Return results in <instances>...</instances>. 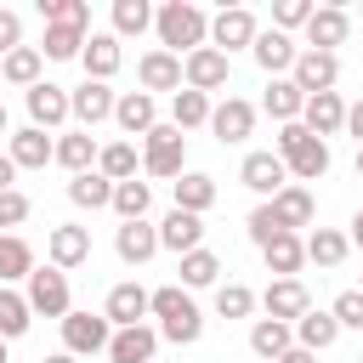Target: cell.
<instances>
[{
  "label": "cell",
  "instance_id": "6da1fadb",
  "mask_svg": "<svg viewBox=\"0 0 363 363\" xmlns=\"http://www.w3.org/2000/svg\"><path fill=\"white\" fill-rule=\"evenodd\" d=\"M153 34H159V51L187 57V51L210 45V11L193 6V0H164V6L153 11Z\"/></svg>",
  "mask_w": 363,
  "mask_h": 363
},
{
  "label": "cell",
  "instance_id": "7a4b0ae2",
  "mask_svg": "<svg viewBox=\"0 0 363 363\" xmlns=\"http://www.w3.org/2000/svg\"><path fill=\"white\" fill-rule=\"evenodd\" d=\"M147 312L159 318V340H170V346H193V340L204 335V312H199V301H193L182 284L147 289Z\"/></svg>",
  "mask_w": 363,
  "mask_h": 363
},
{
  "label": "cell",
  "instance_id": "3957f363",
  "mask_svg": "<svg viewBox=\"0 0 363 363\" xmlns=\"http://www.w3.org/2000/svg\"><path fill=\"white\" fill-rule=\"evenodd\" d=\"M272 153L284 159V170L295 176V187L329 176V142H318L301 119H295V125H278V147H272Z\"/></svg>",
  "mask_w": 363,
  "mask_h": 363
},
{
  "label": "cell",
  "instance_id": "277c9868",
  "mask_svg": "<svg viewBox=\"0 0 363 363\" xmlns=\"http://www.w3.org/2000/svg\"><path fill=\"white\" fill-rule=\"evenodd\" d=\"M142 170L159 176V182H176V176L187 170V136H182L176 125H153V130L142 136Z\"/></svg>",
  "mask_w": 363,
  "mask_h": 363
},
{
  "label": "cell",
  "instance_id": "5b68a950",
  "mask_svg": "<svg viewBox=\"0 0 363 363\" xmlns=\"http://www.w3.org/2000/svg\"><path fill=\"white\" fill-rule=\"evenodd\" d=\"M23 301H28V312L34 318H68L74 312V295H68V272H57V267H34L28 272V289H23Z\"/></svg>",
  "mask_w": 363,
  "mask_h": 363
},
{
  "label": "cell",
  "instance_id": "8992f818",
  "mask_svg": "<svg viewBox=\"0 0 363 363\" xmlns=\"http://www.w3.org/2000/svg\"><path fill=\"white\" fill-rule=\"evenodd\" d=\"M255 34H261V23H255V11H250V6H221V11L210 17V45H216L221 57L250 51V45H255Z\"/></svg>",
  "mask_w": 363,
  "mask_h": 363
},
{
  "label": "cell",
  "instance_id": "52a82bcc",
  "mask_svg": "<svg viewBox=\"0 0 363 363\" xmlns=\"http://www.w3.org/2000/svg\"><path fill=\"white\" fill-rule=\"evenodd\" d=\"M108 340H113V323L102 312H68L62 318V352L68 357H96V352H108Z\"/></svg>",
  "mask_w": 363,
  "mask_h": 363
},
{
  "label": "cell",
  "instance_id": "ba28073f",
  "mask_svg": "<svg viewBox=\"0 0 363 363\" xmlns=\"http://www.w3.org/2000/svg\"><path fill=\"white\" fill-rule=\"evenodd\" d=\"M113 102H119L113 85H102V79H79V85L68 91V119H79V130H96L102 119H113Z\"/></svg>",
  "mask_w": 363,
  "mask_h": 363
},
{
  "label": "cell",
  "instance_id": "9c48e42d",
  "mask_svg": "<svg viewBox=\"0 0 363 363\" xmlns=\"http://www.w3.org/2000/svg\"><path fill=\"white\" fill-rule=\"evenodd\" d=\"M85 261H91V227L62 221V227H51V233H45V267L74 272V267H85Z\"/></svg>",
  "mask_w": 363,
  "mask_h": 363
},
{
  "label": "cell",
  "instance_id": "30bf717a",
  "mask_svg": "<svg viewBox=\"0 0 363 363\" xmlns=\"http://www.w3.org/2000/svg\"><path fill=\"white\" fill-rule=\"evenodd\" d=\"M227 79H233V62H227L216 45H199V51L182 57V85H187V91H204V96H210V91H221Z\"/></svg>",
  "mask_w": 363,
  "mask_h": 363
},
{
  "label": "cell",
  "instance_id": "8fae6325",
  "mask_svg": "<svg viewBox=\"0 0 363 363\" xmlns=\"http://www.w3.org/2000/svg\"><path fill=\"white\" fill-rule=\"evenodd\" d=\"M238 182L267 204L278 187H289V170H284V159L272 153V147H255V153H244V164H238Z\"/></svg>",
  "mask_w": 363,
  "mask_h": 363
},
{
  "label": "cell",
  "instance_id": "7c38bea8",
  "mask_svg": "<svg viewBox=\"0 0 363 363\" xmlns=\"http://www.w3.org/2000/svg\"><path fill=\"white\" fill-rule=\"evenodd\" d=\"M255 306H261L267 318H278V323H295L301 312H312V295H306L301 278H272V284L255 295Z\"/></svg>",
  "mask_w": 363,
  "mask_h": 363
},
{
  "label": "cell",
  "instance_id": "4fadbf2b",
  "mask_svg": "<svg viewBox=\"0 0 363 363\" xmlns=\"http://www.w3.org/2000/svg\"><path fill=\"white\" fill-rule=\"evenodd\" d=\"M250 57H255V68H261L267 79H289V68H295L301 45H295L289 34H278V28H261V34H255V45H250Z\"/></svg>",
  "mask_w": 363,
  "mask_h": 363
},
{
  "label": "cell",
  "instance_id": "5bb4252c",
  "mask_svg": "<svg viewBox=\"0 0 363 363\" xmlns=\"http://www.w3.org/2000/svg\"><path fill=\"white\" fill-rule=\"evenodd\" d=\"M210 130H216V142H221V147L250 142V130H255V102H244V96L216 102V108H210Z\"/></svg>",
  "mask_w": 363,
  "mask_h": 363
},
{
  "label": "cell",
  "instance_id": "9a60e30c",
  "mask_svg": "<svg viewBox=\"0 0 363 363\" xmlns=\"http://www.w3.org/2000/svg\"><path fill=\"white\" fill-rule=\"evenodd\" d=\"M346 34H352L346 6H318V11L306 17V45H301V51H329V57H335V45H346Z\"/></svg>",
  "mask_w": 363,
  "mask_h": 363
},
{
  "label": "cell",
  "instance_id": "2e32d148",
  "mask_svg": "<svg viewBox=\"0 0 363 363\" xmlns=\"http://www.w3.org/2000/svg\"><path fill=\"white\" fill-rule=\"evenodd\" d=\"M289 79H295V91H301V96L335 91V79H340V57H329V51H301V57H295V68H289Z\"/></svg>",
  "mask_w": 363,
  "mask_h": 363
},
{
  "label": "cell",
  "instance_id": "e0dca14e",
  "mask_svg": "<svg viewBox=\"0 0 363 363\" xmlns=\"http://www.w3.org/2000/svg\"><path fill=\"white\" fill-rule=\"evenodd\" d=\"M301 125H306L318 142L340 136V130H346V96H340V91H318V96H306V108H301Z\"/></svg>",
  "mask_w": 363,
  "mask_h": 363
},
{
  "label": "cell",
  "instance_id": "ac0fdd59",
  "mask_svg": "<svg viewBox=\"0 0 363 363\" xmlns=\"http://www.w3.org/2000/svg\"><path fill=\"white\" fill-rule=\"evenodd\" d=\"M113 255H119L125 267H147V261L159 255V227H153V221H119V227H113Z\"/></svg>",
  "mask_w": 363,
  "mask_h": 363
},
{
  "label": "cell",
  "instance_id": "d6986e66",
  "mask_svg": "<svg viewBox=\"0 0 363 363\" xmlns=\"http://www.w3.org/2000/svg\"><path fill=\"white\" fill-rule=\"evenodd\" d=\"M23 102H28V125L34 130H57L68 119V91L51 85V79H40L34 91H23Z\"/></svg>",
  "mask_w": 363,
  "mask_h": 363
},
{
  "label": "cell",
  "instance_id": "ffe728a7",
  "mask_svg": "<svg viewBox=\"0 0 363 363\" xmlns=\"http://www.w3.org/2000/svg\"><path fill=\"white\" fill-rule=\"evenodd\" d=\"M113 125L125 130V136H147L153 125H159V102L147 96V91H119V102H113Z\"/></svg>",
  "mask_w": 363,
  "mask_h": 363
},
{
  "label": "cell",
  "instance_id": "44dd1931",
  "mask_svg": "<svg viewBox=\"0 0 363 363\" xmlns=\"http://www.w3.org/2000/svg\"><path fill=\"white\" fill-rule=\"evenodd\" d=\"M267 210L278 216V227L284 233H301V227H312V216H318V204H312V187H278L272 199H267Z\"/></svg>",
  "mask_w": 363,
  "mask_h": 363
},
{
  "label": "cell",
  "instance_id": "7402d4cb",
  "mask_svg": "<svg viewBox=\"0 0 363 363\" xmlns=\"http://www.w3.org/2000/svg\"><path fill=\"white\" fill-rule=\"evenodd\" d=\"M153 357H159V329H147V323L113 329V340H108V363H153Z\"/></svg>",
  "mask_w": 363,
  "mask_h": 363
},
{
  "label": "cell",
  "instance_id": "603a6c76",
  "mask_svg": "<svg viewBox=\"0 0 363 363\" xmlns=\"http://www.w3.org/2000/svg\"><path fill=\"white\" fill-rule=\"evenodd\" d=\"M119 62H125V45L113 40V34H85V51H79V68H85V79H113L119 74Z\"/></svg>",
  "mask_w": 363,
  "mask_h": 363
},
{
  "label": "cell",
  "instance_id": "cb8c5ba5",
  "mask_svg": "<svg viewBox=\"0 0 363 363\" xmlns=\"http://www.w3.org/2000/svg\"><path fill=\"white\" fill-rule=\"evenodd\" d=\"M136 79H142V91L153 96V91H182V57H170V51H142V62H136Z\"/></svg>",
  "mask_w": 363,
  "mask_h": 363
},
{
  "label": "cell",
  "instance_id": "d4e9b609",
  "mask_svg": "<svg viewBox=\"0 0 363 363\" xmlns=\"http://www.w3.org/2000/svg\"><path fill=\"white\" fill-rule=\"evenodd\" d=\"M204 244V216H187V210H170L164 221H159V250H170L176 261L187 255V250H199Z\"/></svg>",
  "mask_w": 363,
  "mask_h": 363
},
{
  "label": "cell",
  "instance_id": "484cf974",
  "mask_svg": "<svg viewBox=\"0 0 363 363\" xmlns=\"http://www.w3.org/2000/svg\"><path fill=\"white\" fill-rule=\"evenodd\" d=\"M51 147H57V136H45V130H34V125L11 130V142H6V153H11L17 170H45V164H51Z\"/></svg>",
  "mask_w": 363,
  "mask_h": 363
},
{
  "label": "cell",
  "instance_id": "4316f807",
  "mask_svg": "<svg viewBox=\"0 0 363 363\" xmlns=\"http://www.w3.org/2000/svg\"><path fill=\"white\" fill-rule=\"evenodd\" d=\"M51 164H62L68 176L96 170V136H91V130H62L57 147H51Z\"/></svg>",
  "mask_w": 363,
  "mask_h": 363
},
{
  "label": "cell",
  "instance_id": "83f0119b",
  "mask_svg": "<svg viewBox=\"0 0 363 363\" xmlns=\"http://www.w3.org/2000/svg\"><path fill=\"white\" fill-rule=\"evenodd\" d=\"M170 210H187V216H204L210 204H216V176H204V170H182L176 182H170Z\"/></svg>",
  "mask_w": 363,
  "mask_h": 363
},
{
  "label": "cell",
  "instance_id": "f1b7e54d",
  "mask_svg": "<svg viewBox=\"0 0 363 363\" xmlns=\"http://www.w3.org/2000/svg\"><path fill=\"white\" fill-rule=\"evenodd\" d=\"M102 318H108L113 329L142 323V318H147V289H142V284H113L108 301H102Z\"/></svg>",
  "mask_w": 363,
  "mask_h": 363
},
{
  "label": "cell",
  "instance_id": "f546056e",
  "mask_svg": "<svg viewBox=\"0 0 363 363\" xmlns=\"http://www.w3.org/2000/svg\"><path fill=\"white\" fill-rule=\"evenodd\" d=\"M0 79L17 85V91H34V85L45 79V57H40V45H17V51H6V57H0Z\"/></svg>",
  "mask_w": 363,
  "mask_h": 363
},
{
  "label": "cell",
  "instance_id": "4dcf8cb0",
  "mask_svg": "<svg viewBox=\"0 0 363 363\" xmlns=\"http://www.w3.org/2000/svg\"><path fill=\"white\" fill-rule=\"evenodd\" d=\"M176 272H182V289H187V295H193V289H216V284H221V255L199 244V250H187V255L176 261Z\"/></svg>",
  "mask_w": 363,
  "mask_h": 363
},
{
  "label": "cell",
  "instance_id": "1f68e13d",
  "mask_svg": "<svg viewBox=\"0 0 363 363\" xmlns=\"http://www.w3.org/2000/svg\"><path fill=\"white\" fill-rule=\"evenodd\" d=\"M289 329H295V346H301V352H329V346L340 340V323H335L329 312H318V306H312V312H301Z\"/></svg>",
  "mask_w": 363,
  "mask_h": 363
},
{
  "label": "cell",
  "instance_id": "d6a6232c",
  "mask_svg": "<svg viewBox=\"0 0 363 363\" xmlns=\"http://www.w3.org/2000/svg\"><path fill=\"white\" fill-rule=\"evenodd\" d=\"M289 346H295V329H289V323H278V318H255V323H250V352H255V357L278 363Z\"/></svg>",
  "mask_w": 363,
  "mask_h": 363
},
{
  "label": "cell",
  "instance_id": "836d02e7",
  "mask_svg": "<svg viewBox=\"0 0 363 363\" xmlns=\"http://www.w3.org/2000/svg\"><path fill=\"white\" fill-rule=\"evenodd\" d=\"M28 272H34V244L17 238V233H0V284L6 289L11 284H28Z\"/></svg>",
  "mask_w": 363,
  "mask_h": 363
},
{
  "label": "cell",
  "instance_id": "e575fe53",
  "mask_svg": "<svg viewBox=\"0 0 363 363\" xmlns=\"http://www.w3.org/2000/svg\"><path fill=\"white\" fill-rule=\"evenodd\" d=\"M301 244H306V261H318V267H340V261L352 255V238H346L340 227H312Z\"/></svg>",
  "mask_w": 363,
  "mask_h": 363
},
{
  "label": "cell",
  "instance_id": "d590c367",
  "mask_svg": "<svg viewBox=\"0 0 363 363\" xmlns=\"http://www.w3.org/2000/svg\"><path fill=\"white\" fill-rule=\"evenodd\" d=\"M261 255H267V272H272V278H295V272L306 267V244H301V233H278Z\"/></svg>",
  "mask_w": 363,
  "mask_h": 363
},
{
  "label": "cell",
  "instance_id": "8d00e7d4",
  "mask_svg": "<svg viewBox=\"0 0 363 363\" xmlns=\"http://www.w3.org/2000/svg\"><path fill=\"white\" fill-rule=\"evenodd\" d=\"M210 108H216V102H210L204 91H187V85H182V91L170 96V125H176V130L187 136V130H199V125H210Z\"/></svg>",
  "mask_w": 363,
  "mask_h": 363
},
{
  "label": "cell",
  "instance_id": "74e56055",
  "mask_svg": "<svg viewBox=\"0 0 363 363\" xmlns=\"http://www.w3.org/2000/svg\"><path fill=\"white\" fill-rule=\"evenodd\" d=\"M261 108H267L278 125H295V119H301V108H306V96L295 91V79H267V96H261Z\"/></svg>",
  "mask_w": 363,
  "mask_h": 363
},
{
  "label": "cell",
  "instance_id": "f35d334b",
  "mask_svg": "<svg viewBox=\"0 0 363 363\" xmlns=\"http://www.w3.org/2000/svg\"><path fill=\"white\" fill-rule=\"evenodd\" d=\"M96 170H102L108 182H130V176L142 170L136 142H108V147H96Z\"/></svg>",
  "mask_w": 363,
  "mask_h": 363
},
{
  "label": "cell",
  "instance_id": "ab89813d",
  "mask_svg": "<svg viewBox=\"0 0 363 363\" xmlns=\"http://www.w3.org/2000/svg\"><path fill=\"white\" fill-rule=\"evenodd\" d=\"M68 199H74L79 210H108V204H113V182H108L102 170H85V176H68Z\"/></svg>",
  "mask_w": 363,
  "mask_h": 363
},
{
  "label": "cell",
  "instance_id": "60d3db41",
  "mask_svg": "<svg viewBox=\"0 0 363 363\" xmlns=\"http://www.w3.org/2000/svg\"><path fill=\"white\" fill-rule=\"evenodd\" d=\"M147 204H153V187H147V182H136V176H130V182H113V204H108V210H113L119 221H147Z\"/></svg>",
  "mask_w": 363,
  "mask_h": 363
},
{
  "label": "cell",
  "instance_id": "b9f144b4",
  "mask_svg": "<svg viewBox=\"0 0 363 363\" xmlns=\"http://www.w3.org/2000/svg\"><path fill=\"white\" fill-rule=\"evenodd\" d=\"M153 28V6L147 0H113V40H136V34H147Z\"/></svg>",
  "mask_w": 363,
  "mask_h": 363
},
{
  "label": "cell",
  "instance_id": "7bdbcfd3",
  "mask_svg": "<svg viewBox=\"0 0 363 363\" xmlns=\"http://www.w3.org/2000/svg\"><path fill=\"white\" fill-rule=\"evenodd\" d=\"M28 323H34L28 301H23L17 289H6V284H0V340H6V346H11V340H23V335H28Z\"/></svg>",
  "mask_w": 363,
  "mask_h": 363
},
{
  "label": "cell",
  "instance_id": "ee69618b",
  "mask_svg": "<svg viewBox=\"0 0 363 363\" xmlns=\"http://www.w3.org/2000/svg\"><path fill=\"white\" fill-rule=\"evenodd\" d=\"M79 51H85V28H68V23H51L45 28V45H40L45 62H74Z\"/></svg>",
  "mask_w": 363,
  "mask_h": 363
},
{
  "label": "cell",
  "instance_id": "f6af8a7d",
  "mask_svg": "<svg viewBox=\"0 0 363 363\" xmlns=\"http://www.w3.org/2000/svg\"><path fill=\"white\" fill-rule=\"evenodd\" d=\"M40 17H45V28H51V23L91 28V6H85V0H40Z\"/></svg>",
  "mask_w": 363,
  "mask_h": 363
},
{
  "label": "cell",
  "instance_id": "bcb514c9",
  "mask_svg": "<svg viewBox=\"0 0 363 363\" xmlns=\"http://www.w3.org/2000/svg\"><path fill=\"white\" fill-rule=\"evenodd\" d=\"M216 312L221 318H250L255 312V289L250 284H216Z\"/></svg>",
  "mask_w": 363,
  "mask_h": 363
},
{
  "label": "cell",
  "instance_id": "7dc6e473",
  "mask_svg": "<svg viewBox=\"0 0 363 363\" xmlns=\"http://www.w3.org/2000/svg\"><path fill=\"white\" fill-rule=\"evenodd\" d=\"M312 11H318L312 0H278V6H272V28H278V34L306 28V17H312Z\"/></svg>",
  "mask_w": 363,
  "mask_h": 363
},
{
  "label": "cell",
  "instance_id": "c3c4849f",
  "mask_svg": "<svg viewBox=\"0 0 363 363\" xmlns=\"http://www.w3.org/2000/svg\"><path fill=\"white\" fill-rule=\"evenodd\" d=\"M244 233H250V244H255V250H267L284 227H278V216H272L267 204H255V210H250V221H244Z\"/></svg>",
  "mask_w": 363,
  "mask_h": 363
},
{
  "label": "cell",
  "instance_id": "681fc988",
  "mask_svg": "<svg viewBox=\"0 0 363 363\" xmlns=\"http://www.w3.org/2000/svg\"><path fill=\"white\" fill-rule=\"evenodd\" d=\"M329 318H335L340 329H363V289H340L335 306H329Z\"/></svg>",
  "mask_w": 363,
  "mask_h": 363
},
{
  "label": "cell",
  "instance_id": "f907efd6",
  "mask_svg": "<svg viewBox=\"0 0 363 363\" xmlns=\"http://www.w3.org/2000/svg\"><path fill=\"white\" fill-rule=\"evenodd\" d=\"M28 210H34V204H28V193H23V187H11V193H0V233H11V227H23V221H28Z\"/></svg>",
  "mask_w": 363,
  "mask_h": 363
},
{
  "label": "cell",
  "instance_id": "816d5d0a",
  "mask_svg": "<svg viewBox=\"0 0 363 363\" xmlns=\"http://www.w3.org/2000/svg\"><path fill=\"white\" fill-rule=\"evenodd\" d=\"M17 45H23V17H17L11 6H0V57L17 51Z\"/></svg>",
  "mask_w": 363,
  "mask_h": 363
},
{
  "label": "cell",
  "instance_id": "f5cc1de1",
  "mask_svg": "<svg viewBox=\"0 0 363 363\" xmlns=\"http://www.w3.org/2000/svg\"><path fill=\"white\" fill-rule=\"evenodd\" d=\"M340 136H357V147H363V96L346 102V130H340Z\"/></svg>",
  "mask_w": 363,
  "mask_h": 363
},
{
  "label": "cell",
  "instance_id": "db71d44e",
  "mask_svg": "<svg viewBox=\"0 0 363 363\" xmlns=\"http://www.w3.org/2000/svg\"><path fill=\"white\" fill-rule=\"evenodd\" d=\"M17 187V164H11V153H0V193H11Z\"/></svg>",
  "mask_w": 363,
  "mask_h": 363
},
{
  "label": "cell",
  "instance_id": "11a10c76",
  "mask_svg": "<svg viewBox=\"0 0 363 363\" xmlns=\"http://www.w3.org/2000/svg\"><path fill=\"white\" fill-rule=\"evenodd\" d=\"M278 363H318V352H301V346H289V352H284Z\"/></svg>",
  "mask_w": 363,
  "mask_h": 363
},
{
  "label": "cell",
  "instance_id": "9f6ffc18",
  "mask_svg": "<svg viewBox=\"0 0 363 363\" xmlns=\"http://www.w3.org/2000/svg\"><path fill=\"white\" fill-rule=\"evenodd\" d=\"M346 238H352V244H357V250H363V210H357V216H352V233H346Z\"/></svg>",
  "mask_w": 363,
  "mask_h": 363
},
{
  "label": "cell",
  "instance_id": "6f0895ef",
  "mask_svg": "<svg viewBox=\"0 0 363 363\" xmlns=\"http://www.w3.org/2000/svg\"><path fill=\"white\" fill-rule=\"evenodd\" d=\"M45 363H79V357H68V352H51V357H45Z\"/></svg>",
  "mask_w": 363,
  "mask_h": 363
},
{
  "label": "cell",
  "instance_id": "680465c9",
  "mask_svg": "<svg viewBox=\"0 0 363 363\" xmlns=\"http://www.w3.org/2000/svg\"><path fill=\"white\" fill-rule=\"evenodd\" d=\"M352 170H357V182H363V147H357V159H352Z\"/></svg>",
  "mask_w": 363,
  "mask_h": 363
},
{
  "label": "cell",
  "instance_id": "91938a15",
  "mask_svg": "<svg viewBox=\"0 0 363 363\" xmlns=\"http://www.w3.org/2000/svg\"><path fill=\"white\" fill-rule=\"evenodd\" d=\"M0 136H6V102H0Z\"/></svg>",
  "mask_w": 363,
  "mask_h": 363
},
{
  "label": "cell",
  "instance_id": "94428289",
  "mask_svg": "<svg viewBox=\"0 0 363 363\" xmlns=\"http://www.w3.org/2000/svg\"><path fill=\"white\" fill-rule=\"evenodd\" d=\"M0 363H6V340H0Z\"/></svg>",
  "mask_w": 363,
  "mask_h": 363
},
{
  "label": "cell",
  "instance_id": "6125c7cd",
  "mask_svg": "<svg viewBox=\"0 0 363 363\" xmlns=\"http://www.w3.org/2000/svg\"><path fill=\"white\" fill-rule=\"evenodd\" d=\"M357 289H363V284H357Z\"/></svg>",
  "mask_w": 363,
  "mask_h": 363
},
{
  "label": "cell",
  "instance_id": "be15d7a7",
  "mask_svg": "<svg viewBox=\"0 0 363 363\" xmlns=\"http://www.w3.org/2000/svg\"><path fill=\"white\" fill-rule=\"evenodd\" d=\"M357 363H363V357H357Z\"/></svg>",
  "mask_w": 363,
  "mask_h": 363
}]
</instances>
